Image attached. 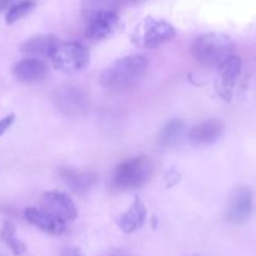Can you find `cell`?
I'll return each mask as SVG.
<instances>
[{"instance_id": "5b68a950", "label": "cell", "mask_w": 256, "mask_h": 256, "mask_svg": "<svg viewBox=\"0 0 256 256\" xmlns=\"http://www.w3.org/2000/svg\"><path fill=\"white\" fill-rule=\"evenodd\" d=\"M52 59L56 70L64 74H76L89 65L90 52L79 42H65L58 45Z\"/></svg>"}, {"instance_id": "7c38bea8", "label": "cell", "mask_w": 256, "mask_h": 256, "mask_svg": "<svg viewBox=\"0 0 256 256\" xmlns=\"http://www.w3.org/2000/svg\"><path fill=\"white\" fill-rule=\"evenodd\" d=\"M24 216L29 224L49 235H60L65 232V222L42 208H26L24 210Z\"/></svg>"}, {"instance_id": "4fadbf2b", "label": "cell", "mask_w": 256, "mask_h": 256, "mask_svg": "<svg viewBox=\"0 0 256 256\" xmlns=\"http://www.w3.org/2000/svg\"><path fill=\"white\" fill-rule=\"evenodd\" d=\"M225 125L220 119H209L194 125L189 132V140L195 145H210L224 135Z\"/></svg>"}, {"instance_id": "e0dca14e", "label": "cell", "mask_w": 256, "mask_h": 256, "mask_svg": "<svg viewBox=\"0 0 256 256\" xmlns=\"http://www.w3.org/2000/svg\"><path fill=\"white\" fill-rule=\"evenodd\" d=\"M185 132V122L182 119H172L165 122L158 134V145L162 149L176 144Z\"/></svg>"}, {"instance_id": "9a60e30c", "label": "cell", "mask_w": 256, "mask_h": 256, "mask_svg": "<svg viewBox=\"0 0 256 256\" xmlns=\"http://www.w3.org/2000/svg\"><path fill=\"white\" fill-rule=\"evenodd\" d=\"M59 179L70 192L75 194H85L95 185L98 175L92 172H80L70 168H62L59 170Z\"/></svg>"}, {"instance_id": "30bf717a", "label": "cell", "mask_w": 256, "mask_h": 256, "mask_svg": "<svg viewBox=\"0 0 256 256\" xmlns=\"http://www.w3.org/2000/svg\"><path fill=\"white\" fill-rule=\"evenodd\" d=\"M122 28V22L118 12H102L88 20L85 36L94 42H100L114 36Z\"/></svg>"}, {"instance_id": "603a6c76", "label": "cell", "mask_w": 256, "mask_h": 256, "mask_svg": "<svg viewBox=\"0 0 256 256\" xmlns=\"http://www.w3.org/2000/svg\"><path fill=\"white\" fill-rule=\"evenodd\" d=\"M12 2H14V0H0V12H4V10L8 9L9 6H12Z\"/></svg>"}, {"instance_id": "ffe728a7", "label": "cell", "mask_w": 256, "mask_h": 256, "mask_svg": "<svg viewBox=\"0 0 256 256\" xmlns=\"http://www.w3.org/2000/svg\"><path fill=\"white\" fill-rule=\"evenodd\" d=\"M35 5H36L35 0H22V2H15L8 9L6 14H5V22L8 25H12L19 22L20 19L26 16L29 12L34 10Z\"/></svg>"}, {"instance_id": "ac0fdd59", "label": "cell", "mask_w": 256, "mask_h": 256, "mask_svg": "<svg viewBox=\"0 0 256 256\" xmlns=\"http://www.w3.org/2000/svg\"><path fill=\"white\" fill-rule=\"evenodd\" d=\"M120 0H82V15L86 20L102 12H118Z\"/></svg>"}, {"instance_id": "277c9868", "label": "cell", "mask_w": 256, "mask_h": 256, "mask_svg": "<svg viewBox=\"0 0 256 256\" xmlns=\"http://www.w3.org/2000/svg\"><path fill=\"white\" fill-rule=\"evenodd\" d=\"M175 35L176 30L170 22L148 16L135 28L132 34V42L138 48L155 49L174 39Z\"/></svg>"}, {"instance_id": "52a82bcc", "label": "cell", "mask_w": 256, "mask_h": 256, "mask_svg": "<svg viewBox=\"0 0 256 256\" xmlns=\"http://www.w3.org/2000/svg\"><path fill=\"white\" fill-rule=\"evenodd\" d=\"M252 212V192L246 186L232 190L225 208V220L232 225H242L249 220Z\"/></svg>"}, {"instance_id": "8fae6325", "label": "cell", "mask_w": 256, "mask_h": 256, "mask_svg": "<svg viewBox=\"0 0 256 256\" xmlns=\"http://www.w3.org/2000/svg\"><path fill=\"white\" fill-rule=\"evenodd\" d=\"M49 66L42 59L38 58H25L12 65V72L15 79L24 84L42 82L46 78Z\"/></svg>"}, {"instance_id": "2e32d148", "label": "cell", "mask_w": 256, "mask_h": 256, "mask_svg": "<svg viewBox=\"0 0 256 256\" xmlns=\"http://www.w3.org/2000/svg\"><path fill=\"white\" fill-rule=\"evenodd\" d=\"M146 220V208L139 198H135L129 209L116 219L118 226L125 234H132L142 229Z\"/></svg>"}, {"instance_id": "9c48e42d", "label": "cell", "mask_w": 256, "mask_h": 256, "mask_svg": "<svg viewBox=\"0 0 256 256\" xmlns=\"http://www.w3.org/2000/svg\"><path fill=\"white\" fill-rule=\"evenodd\" d=\"M242 59L234 54L230 55L218 66V78L215 82V86L222 99H232L235 82L242 72Z\"/></svg>"}, {"instance_id": "d6986e66", "label": "cell", "mask_w": 256, "mask_h": 256, "mask_svg": "<svg viewBox=\"0 0 256 256\" xmlns=\"http://www.w3.org/2000/svg\"><path fill=\"white\" fill-rule=\"evenodd\" d=\"M0 238H2V242L6 244V246L12 250L14 255L20 256L25 254V252H26V246L16 236V229H15L14 224H12L10 222H4V225L2 228V232H0Z\"/></svg>"}, {"instance_id": "6da1fadb", "label": "cell", "mask_w": 256, "mask_h": 256, "mask_svg": "<svg viewBox=\"0 0 256 256\" xmlns=\"http://www.w3.org/2000/svg\"><path fill=\"white\" fill-rule=\"evenodd\" d=\"M144 55L134 54L112 62L100 75V84L108 90L122 92L136 85L148 69Z\"/></svg>"}, {"instance_id": "5bb4252c", "label": "cell", "mask_w": 256, "mask_h": 256, "mask_svg": "<svg viewBox=\"0 0 256 256\" xmlns=\"http://www.w3.org/2000/svg\"><path fill=\"white\" fill-rule=\"evenodd\" d=\"M59 44L60 40L56 35L42 34L28 39L22 45L20 50L22 54L28 55L29 58H38V59L49 58L50 59Z\"/></svg>"}, {"instance_id": "ba28073f", "label": "cell", "mask_w": 256, "mask_h": 256, "mask_svg": "<svg viewBox=\"0 0 256 256\" xmlns=\"http://www.w3.org/2000/svg\"><path fill=\"white\" fill-rule=\"evenodd\" d=\"M42 209L46 210L62 222H72L78 218V210L69 195L62 192H46L42 195Z\"/></svg>"}, {"instance_id": "8992f818", "label": "cell", "mask_w": 256, "mask_h": 256, "mask_svg": "<svg viewBox=\"0 0 256 256\" xmlns=\"http://www.w3.org/2000/svg\"><path fill=\"white\" fill-rule=\"evenodd\" d=\"M58 109L68 116H80L89 109V96L78 86H60L54 92Z\"/></svg>"}, {"instance_id": "3957f363", "label": "cell", "mask_w": 256, "mask_h": 256, "mask_svg": "<svg viewBox=\"0 0 256 256\" xmlns=\"http://www.w3.org/2000/svg\"><path fill=\"white\" fill-rule=\"evenodd\" d=\"M154 164L148 155H136L120 162L112 174V186L119 192H132L144 186L152 178Z\"/></svg>"}, {"instance_id": "7402d4cb", "label": "cell", "mask_w": 256, "mask_h": 256, "mask_svg": "<svg viewBox=\"0 0 256 256\" xmlns=\"http://www.w3.org/2000/svg\"><path fill=\"white\" fill-rule=\"evenodd\" d=\"M62 256H82L79 249L76 248H66V249L62 250Z\"/></svg>"}, {"instance_id": "7a4b0ae2", "label": "cell", "mask_w": 256, "mask_h": 256, "mask_svg": "<svg viewBox=\"0 0 256 256\" xmlns=\"http://www.w3.org/2000/svg\"><path fill=\"white\" fill-rule=\"evenodd\" d=\"M234 40L222 32L200 35L192 45V58L208 68H218L225 59L234 54Z\"/></svg>"}, {"instance_id": "44dd1931", "label": "cell", "mask_w": 256, "mask_h": 256, "mask_svg": "<svg viewBox=\"0 0 256 256\" xmlns=\"http://www.w3.org/2000/svg\"><path fill=\"white\" fill-rule=\"evenodd\" d=\"M15 119H16V116H15L14 112H12V114H8L6 116H4L0 120V136H2L12 126Z\"/></svg>"}]
</instances>
